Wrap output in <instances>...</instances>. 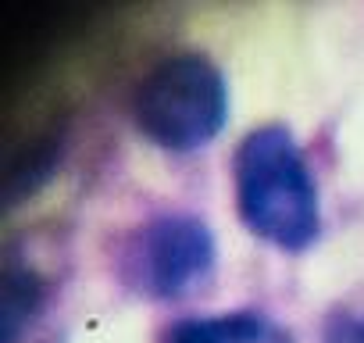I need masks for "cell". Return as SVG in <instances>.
I'll use <instances>...</instances> for the list:
<instances>
[{
    "label": "cell",
    "instance_id": "4",
    "mask_svg": "<svg viewBox=\"0 0 364 343\" xmlns=\"http://www.w3.org/2000/svg\"><path fill=\"white\" fill-rule=\"evenodd\" d=\"M164 343H293V332L264 311H222L175 322Z\"/></svg>",
    "mask_w": 364,
    "mask_h": 343
},
{
    "label": "cell",
    "instance_id": "2",
    "mask_svg": "<svg viewBox=\"0 0 364 343\" xmlns=\"http://www.w3.org/2000/svg\"><path fill=\"white\" fill-rule=\"evenodd\" d=\"M229 79L197 51L161 58L132 90L136 132L171 154L208 147L229 122Z\"/></svg>",
    "mask_w": 364,
    "mask_h": 343
},
{
    "label": "cell",
    "instance_id": "5",
    "mask_svg": "<svg viewBox=\"0 0 364 343\" xmlns=\"http://www.w3.org/2000/svg\"><path fill=\"white\" fill-rule=\"evenodd\" d=\"M47 304V283L33 265L8 261L0 297V343H18Z\"/></svg>",
    "mask_w": 364,
    "mask_h": 343
},
{
    "label": "cell",
    "instance_id": "3",
    "mask_svg": "<svg viewBox=\"0 0 364 343\" xmlns=\"http://www.w3.org/2000/svg\"><path fill=\"white\" fill-rule=\"evenodd\" d=\"M218 243L204 218L164 211L146 218L122 250V279L150 300L193 297L215 279Z\"/></svg>",
    "mask_w": 364,
    "mask_h": 343
},
{
    "label": "cell",
    "instance_id": "1",
    "mask_svg": "<svg viewBox=\"0 0 364 343\" xmlns=\"http://www.w3.org/2000/svg\"><path fill=\"white\" fill-rule=\"evenodd\" d=\"M232 194L243 226L275 250L300 254L321 233L318 179L293 129L264 122L232 154Z\"/></svg>",
    "mask_w": 364,
    "mask_h": 343
},
{
    "label": "cell",
    "instance_id": "6",
    "mask_svg": "<svg viewBox=\"0 0 364 343\" xmlns=\"http://www.w3.org/2000/svg\"><path fill=\"white\" fill-rule=\"evenodd\" d=\"M321 343H364V304L336 307L321 325Z\"/></svg>",
    "mask_w": 364,
    "mask_h": 343
}]
</instances>
